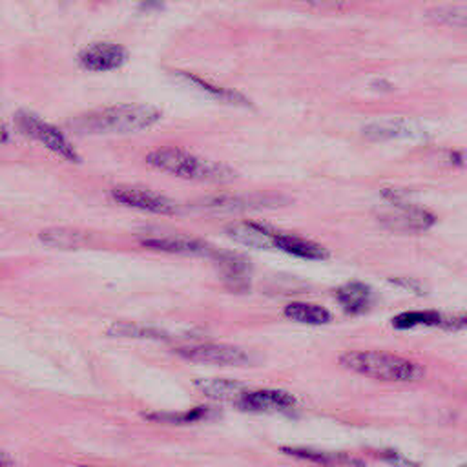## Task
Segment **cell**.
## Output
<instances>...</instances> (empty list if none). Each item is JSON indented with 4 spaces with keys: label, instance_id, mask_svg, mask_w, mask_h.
Returning <instances> with one entry per match:
<instances>
[{
    "label": "cell",
    "instance_id": "obj_7",
    "mask_svg": "<svg viewBox=\"0 0 467 467\" xmlns=\"http://www.w3.org/2000/svg\"><path fill=\"white\" fill-rule=\"evenodd\" d=\"M112 198H113V201H117L124 206L137 208V210L150 212V214L172 215L177 210V206L172 199H168L158 192H152L148 189H137V186H117V189L112 191Z\"/></svg>",
    "mask_w": 467,
    "mask_h": 467
},
{
    "label": "cell",
    "instance_id": "obj_31",
    "mask_svg": "<svg viewBox=\"0 0 467 467\" xmlns=\"http://www.w3.org/2000/svg\"><path fill=\"white\" fill-rule=\"evenodd\" d=\"M460 467H465V465H460Z\"/></svg>",
    "mask_w": 467,
    "mask_h": 467
},
{
    "label": "cell",
    "instance_id": "obj_29",
    "mask_svg": "<svg viewBox=\"0 0 467 467\" xmlns=\"http://www.w3.org/2000/svg\"><path fill=\"white\" fill-rule=\"evenodd\" d=\"M12 465H13V458L0 449V467H12Z\"/></svg>",
    "mask_w": 467,
    "mask_h": 467
},
{
    "label": "cell",
    "instance_id": "obj_9",
    "mask_svg": "<svg viewBox=\"0 0 467 467\" xmlns=\"http://www.w3.org/2000/svg\"><path fill=\"white\" fill-rule=\"evenodd\" d=\"M177 354L184 360L210 363V365H246L251 362L243 349L227 344H199L177 349Z\"/></svg>",
    "mask_w": 467,
    "mask_h": 467
},
{
    "label": "cell",
    "instance_id": "obj_19",
    "mask_svg": "<svg viewBox=\"0 0 467 467\" xmlns=\"http://www.w3.org/2000/svg\"><path fill=\"white\" fill-rule=\"evenodd\" d=\"M284 315L289 320L307 323V325H325L332 318L327 308H323L320 305H313V303H301V301L289 303L284 308Z\"/></svg>",
    "mask_w": 467,
    "mask_h": 467
},
{
    "label": "cell",
    "instance_id": "obj_27",
    "mask_svg": "<svg viewBox=\"0 0 467 467\" xmlns=\"http://www.w3.org/2000/svg\"><path fill=\"white\" fill-rule=\"evenodd\" d=\"M382 460L394 465V467H418V463H415L413 460H409L408 456L400 455L398 451H393V449H385L380 453Z\"/></svg>",
    "mask_w": 467,
    "mask_h": 467
},
{
    "label": "cell",
    "instance_id": "obj_16",
    "mask_svg": "<svg viewBox=\"0 0 467 467\" xmlns=\"http://www.w3.org/2000/svg\"><path fill=\"white\" fill-rule=\"evenodd\" d=\"M194 385L206 398H212L217 401H229V403H239L241 398L248 393V387L245 384L236 382V380H225V378H201V380H196Z\"/></svg>",
    "mask_w": 467,
    "mask_h": 467
},
{
    "label": "cell",
    "instance_id": "obj_4",
    "mask_svg": "<svg viewBox=\"0 0 467 467\" xmlns=\"http://www.w3.org/2000/svg\"><path fill=\"white\" fill-rule=\"evenodd\" d=\"M15 124L24 136L41 143L44 148H48L50 152L58 155V158L66 160L70 163L81 161V155L77 153V150L70 143V139L62 134L57 127H53V124L43 121L39 115L29 113V112H17L15 113Z\"/></svg>",
    "mask_w": 467,
    "mask_h": 467
},
{
    "label": "cell",
    "instance_id": "obj_11",
    "mask_svg": "<svg viewBox=\"0 0 467 467\" xmlns=\"http://www.w3.org/2000/svg\"><path fill=\"white\" fill-rule=\"evenodd\" d=\"M170 75L179 84H184V86H189L192 90H198L201 93H206L208 97H212L215 101H220V103L234 105V106H243V108L251 106V99H246L243 96V93H239L237 90L225 88V86H217V84H214L210 81H205V79H201V77H198L196 74H191V72L174 70V72H170Z\"/></svg>",
    "mask_w": 467,
    "mask_h": 467
},
{
    "label": "cell",
    "instance_id": "obj_23",
    "mask_svg": "<svg viewBox=\"0 0 467 467\" xmlns=\"http://www.w3.org/2000/svg\"><path fill=\"white\" fill-rule=\"evenodd\" d=\"M110 334L113 336H127V338H143V339H163L167 338V334L161 329H155V327H146V325H139V323H115L108 329Z\"/></svg>",
    "mask_w": 467,
    "mask_h": 467
},
{
    "label": "cell",
    "instance_id": "obj_22",
    "mask_svg": "<svg viewBox=\"0 0 467 467\" xmlns=\"http://www.w3.org/2000/svg\"><path fill=\"white\" fill-rule=\"evenodd\" d=\"M39 237L44 245L55 248H77L86 241V236L74 229H48Z\"/></svg>",
    "mask_w": 467,
    "mask_h": 467
},
{
    "label": "cell",
    "instance_id": "obj_24",
    "mask_svg": "<svg viewBox=\"0 0 467 467\" xmlns=\"http://www.w3.org/2000/svg\"><path fill=\"white\" fill-rule=\"evenodd\" d=\"M208 415L206 408H196L192 411H184V413H158V415H144V418L148 420H155V422H168V424H191V422H198L203 420Z\"/></svg>",
    "mask_w": 467,
    "mask_h": 467
},
{
    "label": "cell",
    "instance_id": "obj_12",
    "mask_svg": "<svg viewBox=\"0 0 467 467\" xmlns=\"http://www.w3.org/2000/svg\"><path fill=\"white\" fill-rule=\"evenodd\" d=\"M237 406L245 411H258V413L287 411L296 406V398L285 391L260 389V391H248Z\"/></svg>",
    "mask_w": 467,
    "mask_h": 467
},
{
    "label": "cell",
    "instance_id": "obj_28",
    "mask_svg": "<svg viewBox=\"0 0 467 467\" xmlns=\"http://www.w3.org/2000/svg\"><path fill=\"white\" fill-rule=\"evenodd\" d=\"M391 284L401 287V289H406V291H411L415 294H424V285H420L418 282H415V279H408V277H393L391 279Z\"/></svg>",
    "mask_w": 467,
    "mask_h": 467
},
{
    "label": "cell",
    "instance_id": "obj_3",
    "mask_svg": "<svg viewBox=\"0 0 467 467\" xmlns=\"http://www.w3.org/2000/svg\"><path fill=\"white\" fill-rule=\"evenodd\" d=\"M339 363L356 375L385 382H416L425 369L408 358L382 351H351L339 356Z\"/></svg>",
    "mask_w": 467,
    "mask_h": 467
},
{
    "label": "cell",
    "instance_id": "obj_17",
    "mask_svg": "<svg viewBox=\"0 0 467 467\" xmlns=\"http://www.w3.org/2000/svg\"><path fill=\"white\" fill-rule=\"evenodd\" d=\"M274 246L279 248V251H284L291 256H296L300 260H327L329 258V253L325 251V248L315 241L310 239H303L300 236H291V234H282L279 232L276 236V241H274Z\"/></svg>",
    "mask_w": 467,
    "mask_h": 467
},
{
    "label": "cell",
    "instance_id": "obj_25",
    "mask_svg": "<svg viewBox=\"0 0 467 467\" xmlns=\"http://www.w3.org/2000/svg\"><path fill=\"white\" fill-rule=\"evenodd\" d=\"M429 17L437 24H444V26H453V27L465 26V12L463 8H456V6L437 8V10L429 12Z\"/></svg>",
    "mask_w": 467,
    "mask_h": 467
},
{
    "label": "cell",
    "instance_id": "obj_20",
    "mask_svg": "<svg viewBox=\"0 0 467 467\" xmlns=\"http://www.w3.org/2000/svg\"><path fill=\"white\" fill-rule=\"evenodd\" d=\"M363 136L372 139V141H385V139H408V137H416L420 132H416L413 127L406 122H375L370 124L363 130Z\"/></svg>",
    "mask_w": 467,
    "mask_h": 467
},
{
    "label": "cell",
    "instance_id": "obj_1",
    "mask_svg": "<svg viewBox=\"0 0 467 467\" xmlns=\"http://www.w3.org/2000/svg\"><path fill=\"white\" fill-rule=\"evenodd\" d=\"M161 117L152 105H115L79 115L70 124L82 134H132L152 128Z\"/></svg>",
    "mask_w": 467,
    "mask_h": 467
},
{
    "label": "cell",
    "instance_id": "obj_21",
    "mask_svg": "<svg viewBox=\"0 0 467 467\" xmlns=\"http://www.w3.org/2000/svg\"><path fill=\"white\" fill-rule=\"evenodd\" d=\"M284 453L296 456L300 460H308V462L322 463V465H354L356 463V460L347 456V455L325 453V451L307 449V448H284Z\"/></svg>",
    "mask_w": 467,
    "mask_h": 467
},
{
    "label": "cell",
    "instance_id": "obj_18",
    "mask_svg": "<svg viewBox=\"0 0 467 467\" xmlns=\"http://www.w3.org/2000/svg\"><path fill=\"white\" fill-rule=\"evenodd\" d=\"M336 298H338L341 308H344L347 315H353V316L367 313L369 307H370V301H372V294H370L369 285L360 284V282H351V284H346L344 287H339L336 291Z\"/></svg>",
    "mask_w": 467,
    "mask_h": 467
},
{
    "label": "cell",
    "instance_id": "obj_30",
    "mask_svg": "<svg viewBox=\"0 0 467 467\" xmlns=\"http://www.w3.org/2000/svg\"><path fill=\"white\" fill-rule=\"evenodd\" d=\"M6 143H10V132L3 122H0V144H6Z\"/></svg>",
    "mask_w": 467,
    "mask_h": 467
},
{
    "label": "cell",
    "instance_id": "obj_15",
    "mask_svg": "<svg viewBox=\"0 0 467 467\" xmlns=\"http://www.w3.org/2000/svg\"><path fill=\"white\" fill-rule=\"evenodd\" d=\"M210 256H214L217 265H220V269H222V272L225 276V282H227V285L230 289H234V291L248 289V274H251V261L245 260L241 254H230V253L215 254L212 251Z\"/></svg>",
    "mask_w": 467,
    "mask_h": 467
},
{
    "label": "cell",
    "instance_id": "obj_6",
    "mask_svg": "<svg viewBox=\"0 0 467 467\" xmlns=\"http://www.w3.org/2000/svg\"><path fill=\"white\" fill-rule=\"evenodd\" d=\"M128 62V50L117 43H93L79 53V65L86 72L106 74Z\"/></svg>",
    "mask_w": 467,
    "mask_h": 467
},
{
    "label": "cell",
    "instance_id": "obj_26",
    "mask_svg": "<svg viewBox=\"0 0 467 467\" xmlns=\"http://www.w3.org/2000/svg\"><path fill=\"white\" fill-rule=\"evenodd\" d=\"M301 3L323 12H341L351 8L354 3H358V0H301Z\"/></svg>",
    "mask_w": 467,
    "mask_h": 467
},
{
    "label": "cell",
    "instance_id": "obj_13",
    "mask_svg": "<svg viewBox=\"0 0 467 467\" xmlns=\"http://www.w3.org/2000/svg\"><path fill=\"white\" fill-rule=\"evenodd\" d=\"M143 246L152 251L184 254V256H210L212 246L201 239L183 237V236H165V237H146L141 241Z\"/></svg>",
    "mask_w": 467,
    "mask_h": 467
},
{
    "label": "cell",
    "instance_id": "obj_14",
    "mask_svg": "<svg viewBox=\"0 0 467 467\" xmlns=\"http://www.w3.org/2000/svg\"><path fill=\"white\" fill-rule=\"evenodd\" d=\"M227 236L245 246L251 248H272L276 236L279 234L276 229L256 223V222H245V223H236L227 227Z\"/></svg>",
    "mask_w": 467,
    "mask_h": 467
},
{
    "label": "cell",
    "instance_id": "obj_8",
    "mask_svg": "<svg viewBox=\"0 0 467 467\" xmlns=\"http://www.w3.org/2000/svg\"><path fill=\"white\" fill-rule=\"evenodd\" d=\"M289 199L284 196H269V194H251V196H214L199 201L196 206L210 212H241V210H254V208H269V206H282L287 205Z\"/></svg>",
    "mask_w": 467,
    "mask_h": 467
},
{
    "label": "cell",
    "instance_id": "obj_10",
    "mask_svg": "<svg viewBox=\"0 0 467 467\" xmlns=\"http://www.w3.org/2000/svg\"><path fill=\"white\" fill-rule=\"evenodd\" d=\"M442 327L448 331H460L465 327V315H442L439 310H408L393 320V327L398 331H409L415 327Z\"/></svg>",
    "mask_w": 467,
    "mask_h": 467
},
{
    "label": "cell",
    "instance_id": "obj_5",
    "mask_svg": "<svg viewBox=\"0 0 467 467\" xmlns=\"http://www.w3.org/2000/svg\"><path fill=\"white\" fill-rule=\"evenodd\" d=\"M384 196H387V199L394 205L393 210L382 215V222L391 229L420 232V230H427L429 227L434 225V222H437L434 214H431L425 208L406 203L401 198H398L394 191H385Z\"/></svg>",
    "mask_w": 467,
    "mask_h": 467
},
{
    "label": "cell",
    "instance_id": "obj_2",
    "mask_svg": "<svg viewBox=\"0 0 467 467\" xmlns=\"http://www.w3.org/2000/svg\"><path fill=\"white\" fill-rule=\"evenodd\" d=\"M146 165L181 179L201 183H229L236 177V172L227 165L201 160L191 152L174 146H165L150 152L146 155Z\"/></svg>",
    "mask_w": 467,
    "mask_h": 467
}]
</instances>
